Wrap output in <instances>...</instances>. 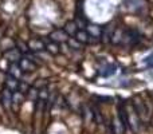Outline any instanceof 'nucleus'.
Segmentation results:
<instances>
[{"instance_id": "obj_1", "label": "nucleus", "mask_w": 153, "mask_h": 134, "mask_svg": "<svg viewBox=\"0 0 153 134\" xmlns=\"http://www.w3.org/2000/svg\"><path fill=\"white\" fill-rule=\"evenodd\" d=\"M20 83H22V82L19 81L18 78H13V76H11V75H8L7 79H5V87H7L8 90H11L12 93L19 91Z\"/></svg>"}, {"instance_id": "obj_2", "label": "nucleus", "mask_w": 153, "mask_h": 134, "mask_svg": "<svg viewBox=\"0 0 153 134\" xmlns=\"http://www.w3.org/2000/svg\"><path fill=\"white\" fill-rule=\"evenodd\" d=\"M19 67H20V70L23 71V73H26V71H34L35 68H36V63H34L31 59L22 58L20 61H19Z\"/></svg>"}, {"instance_id": "obj_3", "label": "nucleus", "mask_w": 153, "mask_h": 134, "mask_svg": "<svg viewBox=\"0 0 153 134\" xmlns=\"http://www.w3.org/2000/svg\"><path fill=\"white\" fill-rule=\"evenodd\" d=\"M67 36H69V35L66 34V31L56 30V31H54L53 34L50 35V39H51V42H54V43H59V42H66Z\"/></svg>"}, {"instance_id": "obj_4", "label": "nucleus", "mask_w": 153, "mask_h": 134, "mask_svg": "<svg viewBox=\"0 0 153 134\" xmlns=\"http://www.w3.org/2000/svg\"><path fill=\"white\" fill-rule=\"evenodd\" d=\"M12 95H13V93L11 91V90H8L7 87L3 90L1 102H3V105H4V107H11V105H12Z\"/></svg>"}, {"instance_id": "obj_5", "label": "nucleus", "mask_w": 153, "mask_h": 134, "mask_svg": "<svg viewBox=\"0 0 153 134\" xmlns=\"http://www.w3.org/2000/svg\"><path fill=\"white\" fill-rule=\"evenodd\" d=\"M4 56L8 59L10 62H12V63H18L19 61H20V51L18 50V48H12V50L7 51V53L4 54Z\"/></svg>"}, {"instance_id": "obj_6", "label": "nucleus", "mask_w": 153, "mask_h": 134, "mask_svg": "<svg viewBox=\"0 0 153 134\" xmlns=\"http://www.w3.org/2000/svg\"><path fill=\"white\" fill-rule=\"evenodd\" d=\"M74 36H75V40L79 43H83V44L90 43V35L87 34L86 30H78V32H76Z\"/></svg>"}, {"instance_id": "obj_7", "label": "nucleus", "mask_w": 153, "mask_h": 134, "mask_svg": "<svg viewBox=\"0 0 153 134\" xmlns=\"http://www.w3.org/2000/svg\"><path fill=\"white\" fill-rule=\"evenodd\" d=\"M27 46H28V50H31V51H40V50H43V48H46V46L43 44V42L39 39L30 40V42L27 43Z\"/></svg>"}, {"instance_id": "obj_8", "label": "nucleus", "mask_w": 153, "mask_h": 134, "mask_svg": "<svg viewBox=\"0 0 153 134\" xmlns=\"http://www.w3.org/2000/svg\"><path fill=\"white\" fill-rule=\"evenodd\" d=\"M23 73V71L20 70V67H19L18 63H12L10 66V70H8V75L13 76V78H20V74Z\"/></svg>"}, {"instance_id": "obj_9", "label": "nucleus", "mask_w": 153, "mask_h": 134, "mask_svg": "<svg viewBox=\"0 0 153 134\" xmlns=\"http://www.w3.org/2000/svg\"><path fill=\"white\" fill-rule=\"evenodd\" d=\"M116 66L114 64H109V66H106L105 67V70L106 71H102V75L103 76H108V75H111V74H114L116 73Z\"/></svg>"}, {"instance_id": "obj_10", "label": "nucleus", "mask_w": 153, "mask_h": 134, "mask_svg": "<svg viewBox=\"0 0 153 134\" xmlns=\"http://www.w3.org/2000/svg\"><path fill=\"white\" fill-rule=\"evenodd\" d=\"M76 32H78V30H76V24L75 23H69L67 24V28H66V34L67 35H70V34L75 35Z\"/></svg>"}, {"instance_id": "obj_11", "label": "nucleus", "mask_w": 153, "mask_h": 134, "mask_svg": "<svg viewBox=\"0 0 153 134\" xmlns=\"http://www.w3.org/2000/svg\"><path fill=\"white\" fill-rule=\"evenodd\" d=\"M47 47V50L50 51L51 54H58L59 50H58V46H56V43H54V44H47L46 46Z\"/></svg>"}, {"instance_id": "obj_12", "label": "nucleus", "mask_w": 153, "mask_h": 134, "mask_svg": "<svg viewBox=\"0 0 153 134\" xmlns=\"http://www.w3.org/2000/svg\"><path fill=\"white\" fill-rule=\"evenodd\" d=\"M146 64H148V66H151V67H153V56H149L148 59H146Z\"/></svg>"}]
</instances>
